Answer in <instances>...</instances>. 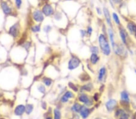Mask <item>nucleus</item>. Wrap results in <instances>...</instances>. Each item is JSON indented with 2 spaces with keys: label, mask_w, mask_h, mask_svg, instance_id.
Returning a JSON list of instances; mask_svg holds the SVG:
<instances>
[{
  "label": "nucleus",
  "mask_w": 136,
  "mask_h": 119,
  "mask_svg": "<svg viewBox=\"0 0 136 119\" xmlns=\"http://www.w3.org/2000/svg\"><path fill=\"white\" fill-rule=\"evenodd\" d=\"M52 30V26H50V25H45V26H44V28H43V30H44V32H46V33L49 32Z\"/></svg>",
  "instance_id": "2f4dec72"
},
{
  "label": "nucleus",
  "mask_w": 136,
  "mask_h": 119,
  "mask_svg": "<svg viewBox=\"0 0 136 119\" xmlns=\"http://www.w3.org/2000/svg\"><path fill=\"white\" fill-rule=\"evenodd\" d=\"M9 34L13 37H18L20 34V26L18 23H15L10 26L9 30Z\"/></svg>",
  "instance_id": "423d86ee"
},
{
  "label": "nucleus",
  "mask_w": 136,
  "mask_h": 119,
  "mask_svg": "<svg viewBox=\"0 0 136 119\" xmlns=\"http://www.w3.org/2000/svg\"><path fill=\"white\" fill-rule=\"evenodd\" d=\"M106 73H107V70L106 68L104 66L101 67L99 69L98 73V76H97V80L100 82L104 81V79L106 77Z\"/></svg>",
  "instance_id": "9d476101"
},
{
  "label": "nucleus",
  "mask_w": 136,
  "mask_h": 119,
  "mask_svg": "<svg viewBox=\"0 0 136 119\" xmlns=\"http://www.w3.org/2000/svg\"><path fill=\"white\" fill-rule=\"evenodd\" d=\"M103 12H104V16H105V21H106V23L109 26V27L112 28L113 27V23H112V19H111V16L110 15V13L109 12L108 9L107 8L104 7L103 9Z\"/></svg>",
  "instance_id": "f8f14e48"
},
{
  "label": "nucleus",
  "mask_w": 136,
  "mask_h": 119,
  "mask_svg": "<svg viewBox=\"0 0 136 119\" xmlns=\"http://www.w3.org/2000/svg\"><path fill=\"white\" fill-rule=\"evenodd\" d=\"M78 99H79V102L83 103L87 106H91L93 104V98L91 97L89 95L86 94L85 93H80V95H79V97H78Z\"/></svg>",
  "instance_id": "20e7f679"
},
{
  "label": "nucleus",
  "mask_w": 136,
  "mask_h": 119,
  "mask_svg": "<svg viewBox=\"0 0 136 119\" xmlns=\"http://www.w3.org/2000/svg\"><path fill=\"white\" fill-rule=\"evenodd\" d=\"M31 31L33 32H38L41 31V27L40 25L36 24L34 25L33 26H31Z\"/></svg>",
  "instance_id": "b1692460"
},
{
  "label": "nucleus",
  "mask_w": 136,
  "mask_h": 119,
  "mask_svg": "<svg viewBox=\"0 0 136 119\" xmlns=\"http://www.w3.org/2000/svg\"><path fill=\"white\" fill-rule=\"evenodd\" d=\"M80 33H81L82 37H84L85 36L87 35V32H86V31H85V30H80Z\"/></svg>",
  "instance_id": "4c0bfd02"
},
{
  "label": "nucleus",
  "mask_w": 136,
  "mask_h": 119,
  "mask_svg": "<svg viewBox=\"0 0 136 119\" xmlns=\"http://www.w3.org/2000/svg\"><path fill=\"white\" fill-rule=\"evenodd\" d=\"M126 29L130 35L135 36L136 34V23L133 21H129L126 24Z\"/></svg>",
  "instance_id": "1a4fd4ad"
},
{
  "label": "nucleus",
  "mask_w": 136,
  "mask_h": 119,
  "mask_svg": "<svg viewBox=\"0 0 136 119\" xmlns=\"http://www.w3.org/2000/svg\"><path fill=\"white\" fill-rule=\"evenodd\" d=\"M108 35L109 40H110V42L112 48H114V46L116 45L117 42L115 40V34H114V32L112 28L109 27L108 28Z\"/></svg>",
  "instance_id": "6e6552de"
},
{
  "label": "nucleus",
  "mask_w": 136,
  "mask_h": 119,
  "mask_svg": "<svg viewBox=\"0 0 136 119\" xmlns=\"http://www.w3.org/2000/svg\"><path fill=\"white\" fill-rule=\"evenodd\" d=\"M54 119H61V112L59 111V110L58 109H55L54 110Z\"/></svg>",
  "instance_id": "cd10ccee"
},
{
  "label": "nucleus",
  "mask_w": 136,
  "mask_h": 119,
  "mask_svg": "<svg viewBox=\"0 0 136 119\" xmlns=\"http://www.w3.org/2000/svg\"><path fill=\"white\" fill-rule=\"evenodd\" d=\"M125 46V45H124L122 42L121 43H117L116 45L114 46V48H113V51L115 54L118 56H120V57L125 55L127 53V50Z\"/></svg>",
  "instance_id": "7ed1b4c3"
},
{
  "label": "nucleus",
  "mask_w": 136,
  "mask_h": 119,
  "mask_svg": "<svg viewBox=\"0 0 136 119\" xmlns=\"http://www.w3.org/2000/svg\"><path fill=\"white\" fill-rule=\"evenodd\" d=\"M120 99L123 102H130V97L128 92L126 90H123L120 92Z\"/></svg>",
  "instance_id": "a211bd4d"
},
{
  "label": "nucleus",
  "mask_w": 136,
  "mask_h": 119,
  "mask_svg": "<svg viewBox=\"0 0 136 119\" xmlns=\"http://www.w3.org/2000/svg\"><path fill=\"white\" fill-rule=\"evenodd\" d=\"M129 115L123 111L122 114L119 115V119H128Z\"/></svg>",
  "instance_id": "7c9ffc66"
},
{
  "label": "nucleus",
  "mask_w": 136,
  "mask_h": 119,
  "mask_svg": "<svg viewBox=\"0 0 136 119\" xmlns=\"http://www.w3.org/2000/svg\"><path fill=\"white\" fill-rule=\"evenodd\" d=\"M42 83L44 84V86H47V87H50L51 85L52 84V82H53L52 79L49 78H47V77L43 78L42 79Z\"/></svg>",
  "instance_id": "4be33fe9"
},
{
  "label": "nucleus",
  "mask_w": 136,
  "mask_h": 119,
  "mask_svg": "<svg viewBox=\"0 0 136 119\" xmlns=\"http://www.w3.org/2000/svg\"><path fill=\"white\" fill-rule=\"evenodd\" d=\"M15 4L18 9H20L22 4V0H15Z\"/></svg>",
  "instance_id": "f704fd0d"
},
{
  "label": "nucleus",
  "mask_w": 136,
  "mask_h": 119,
  "mask_svg": "<svg viewBox=\"0 0 136 119\" xmlns=\"http://www.w3.org/2000/svg\"><path fill=\"white\" fill-rule=\"evenodd\" d=\"M74 97V93H73V92L70 90L67 91V92L64 93V95L61 97V101L62 103H66L69 101V99L73 98Z\"/></svg>",
  "instance_id": "ddd939ff"
},
{
  "label": "nucleus",
  "mask_w": 136,
  "mask_h": 119,
  "mask_svg": "<svg viewBox=\"0 0 136 119\" xmlns=\"http://www.w3.org/2000/svg\"><path fill=\"white\" fill-rule=\"evenodd\" d=\"M30 44H31V43H30V41H26L22 45H24V48L26 50H29V49L30 48Z\"/></svg>",
  "instance_id": "72a5a7b5"
},
{
  "label": "nucleus",
  "mask_w": 136,
  "mask_h": 119,
  "mask_svg": "<svg viewBox=\"0 0 136 119\" xmlns=\"http://www.w3.org/2000/svg\"><path fill=\"white\" fill-rule=\"evenodd\" d=\"M90 50L91 53L98 54L99 53L100 48H99L98 46H93L91 47Z\"/></svg>",
  "instance_id": "bb28decb"
},
{
  "label": "nucleus",
  "mask_w": 136,
  "mask_h": 119,
  "mask_svg": "<svg viewBox=\"0 0 136 119\" xmlns=\"http://www.w3.org/2000/svg\"><path fill=\"white\" fill-rule=\"evenodd\" d=\"M1 8L3 12L5 14H10L12 13V9L8 4L5 2H3L1 3Z\"/></svg>",
  "instance_id": "aec40b11"
},
{
  "label": "nucleus",
  "mask_w": 136,
  "mask_h": 119,
  "mask_svg": "<svg viewBox=\"0 0 136 119\" xmlns=\"http://www.w3.org/2000/svg\"><path fill=\"white\" fill-rule=\"evenodd\" d=\"M80 114L83 119H86L88 117L89 113H90V110L89 108L85 106H82L81 108V110L80 111Z\"/></svg>",
  "instance_id": "f3484780"
},
{
  "label": "nucleus",
  "mask_w": 136,
  "mask_h": 119,
  "mask_svg": "<svg viewBox=\"0 0 136 119\" xmlns=\"http://www.w3.org/2000/svg\"><path fill=\"white\" fill-rule=\"evenodd\" d=\"M100 50L105 56H110L111 54V48L110 43L108 40L106 36L104 33L100 34L98 38Z\"/></svg>",
  "instance_id": "f257e3e1"
},
{
  "label": "nucleus",
  "mask_w": 136,
  "mask_h": 119,
  "mask_svg": "<svg viewBox=\"0 0 136 119\" xmlns=\"http://www.w3.org/2000/svg\"><path fill=\"white\" fill-rule=\"evenodd\" d=\"M80 79H81L82 81H87L89 79V76L87 73H82L80 76Z\"/></svg>",
  "instance_id": "c85d7f7f"
},
{
  "label": "nucleus",
  "mask_w": 136,
  "mask_h": 119,
  "mask_svg": "<svg viewBox=\"0 0 136 119\" xmlns=\"http://www.w3.org/2000/svg\"><path fill=\"white\" fill-rule=\"evenodd\" d=\"M42 108L44 109H46V107H47V105H46V103L45 102H43L42 104Z\"/></svg>",
  "instance_id": "ea45409f"
},
{
  "label": "nucleus",
  "mask_w": 136,
  "mask_h": 119,
  "mask_svg": "<svg viewBox=\"0 0 136 119\" xmlns=\"http://www.w3.org/2000/svg\"><path fill=\"white\" fill-rule=\"evenodd\" d=\"M82 106L80 104L76 102L73 105L72 108H71V110H72V111H73L76 112V113H79V112H80V110H81Z\"/></svg>",
  "instance_id": "5701e85b"
},
{
  "label": "nucleus",
  "mask_w": 136,
  "mask_h": 119,
  "mask_svg": "<svg viewBox=\"0 0 136 119\" xmlns=\"http://www.w3.org/2000/svg\"><path fill=\"white\" fill-rule=\"evenodd\" d=\"M93 31V28L91 27V26L88 27H87V30H86V32H87V35H88L89 36H90L91 35V34H92Z\"/></svg>",
  "instance_id": "473e14b6"
},
{
  "label": "nucleus",
  "mask_w": 136,
  "mask_h": 119,
  "mask_svg": "<svg viewBox=\"0 0 136 119\" xmlns=\"http://www.w3.org/2000/svg\"><path fill=\"white\" fill-rule=\"evenodd\" d=\"M97 11H98V13L99 14H101V10H100V9L99 8H97Z\"/></svg>",
  "instance_id": "a19ab883"
},
{
  "label": "nucleus",
  "mask_w": 136,
  "mask_h": 119,
  "mask_svg": "<svg viewBox=\"0 0 136 119\" xmlns=\"http://www.w3.org/2000/svg\"><path fill=\"white\" fill-rule=\"evenodd\" d=\"M119 34L120 39L121 40V42L123 43L124 45L126 46L128 45V36L129 34L128 31H126L125 28H123L122 27H119Z\"/></svg>",
  "instance_id": "39448f33"
},
{
  "label": "nucleus",
  "mask_w": 136,
  "mask_h": 119,
  "mask_svg": "<svg viewBox=\"0 0 136 119\" xmlns=\"http://www.w3.org/2000/svg\"><path fill=\"white\" fill-rule=\"evenodd\" d=\"M68 86L71 90L74 91L75 92H78L79 91V88L76 87V86L74 85V83H72V82H69L68 83Z\"/></svg>",
  "instance_id": "c756f323"
},
{
  "label": "nucleus",
  "mask_w": 136,
  "mask_h": 119,
  "mask_svg": "<svg viewBox=\"0 0 136 119\" xmlns=\"http://www.w3.org/2000/svg\"><path fill=\"white\" fill-rule=\"evenodd\" d=\"M32 18L34 21L37 23H41L44 19V16L42 12L38 10H36L32 13Z\"/></svg>",
  "instance_id": "0eeeda50"
},
{
  "label": "nucleus",
  "mask_w": 136,
  "mask_h": 119,
  "mask_svg": "<svg viewBox=\"0 0 136 119\" xmlns=\"http://www.w3.org/2000/svg\"><path fill=\"white\" fill-rule=\"evenodd\" d=\"M135 73H136V70H135Z\"/></svg>",
  "instance_id": "c03bdc74"
},
{
  "label": "nucleus",
  "mask_w": 136,
  "mask_h": 119,
  "mask_svg": "<svg viewBox=\"0 0 136 119\" xmlns=\"http://www.w3.org/2000/svg\"><path fill=\"white\" fill-rule=\"evenodd\" d=\"M80 64V60L77 56L73 55L68 62V69L73 70L77 69Z\"/></svg>",
  "instance_id": "f03ea898"
},
{
  "label": "nucleus",
  "mask_w": 136,
  "mask_h": 119,
  "mask_svg": "<svg viewBox=\"0 0 136 119\" xmlns=\"http://www.w3.org/2000/svg\"><path fill=\"white\" fill-rule=\"evenodd\" d=\"M99 60L100 58L99 57L98 54L91 53L90 58H89V61H90V63L91 64V65L97 64L99 61Z\"/></svg>",
  "instance_id": "6ab92c4d"
},
{
  "label": "nucleus",
  "mask_w": 136,
  "mask_h": 119,
  "mask_svg": "<svg viewBox=\"0 0 136 119\" xmlns=\"http://www.w3.org/2000/svg\"><path fill=\"white\" fill-rule=\"evenodd\" d=\"M42 13L46 16H50L54 13V9L52 5L46 4L42 8Z\"/></svg>",
  "instance_id": "4468645a"
},
{
  "label": "nucleus",
  "mask_w": 136,
  "mask_h": 119,
  "mask_svg": "<svg viewBox=\"0 0 136 119\" xmlns=\"http://www.w3.org/2000/svg\"><path fill=\"white\" fill-rule=\"evenodd\" d=\"M37 88H38V92H39V93H42V94L45 93V92H46V88H45V87L44 84H38V87H37Z\"/></svg>",
  "instance_id": "393cba45"
},
{
  "label": "nucleus",
  "mask_w": 136,
  "mask_h": 119,
  "mask_svg": "<svg viewBox=\"0 0 136 119\" xmlns=\"http://www.w3.org/2000/svg\"><path fill=\"white\" fill-rule=\"evenodd\" d=\"M93 90V84L91 82L87 83L83 86H82L80 88V91L81 93H89Z\"/></svg>",
  "instance_id": "2eb2a0df"
},
{
  "label": "nucleus",
  "mask_w": 136,
  "mask_h": 119,
  "mask_svg": "<svg viewBox=\"0 0 136 119\" xmlns=\"http://www.w3.org/2000/svg\"><path fill=\"white\" fill-rule=\"evenodd\" d=\"M123 111V110L122 109H119V110H117V111L115 112V117H119V115L122 114V112Z\"/></svg>",
  "instance_id": "c9c22d12"
},
{
  "label": "nucleus",
  "mask_w": 136,
  "mask_h": 119,
  "mask_svg": "<svg viewBox=\"0 0 136 119\" xmlns=\"http://www.w3.org/2000/svg\"></svg>",
  "instance_id": "a18cd8bd"
},
{
  "label": "nucleus",
  "mask_w": 136,
  "mask_h": 119,
  "mask_svg": "<svg viewBox=\"0 0 136 119\" xmlns=\"http://www.w3.org/2000/svg\"><path fill=\"white\" fill-rule=\"evenodd\" d=\"M26 111V106L23 105H19L15 109V114L17 115H21Z\"/></svg>",
  "instance_id": "dca6fc26"
},
{
  "label": "nucleus",
  "mask_w": 136,
  "mask_h": 119,
  "mask_svg": "<svg viewBox=\"0 0 136 119\" xmlns=\"http://www.w3.org/2000/svg\"><path fill=\"white\" fill-rule=\"evenodd\" d=\"M47 119H52L51 117H48Z\"/></svg>",
  "instance_id": "79ce46f5"
},
{
  "label": "nucleus",
  "mask_w": 136,
  "mask_h": 119,
  "mask_svg": "<svg viewBox=\"0 0 136 119\" xmlns=\"http://www.w3.org/2000/svg\"><path fill=\"white\" fill-rule=\"evenodd\" d=\"M112 1H113L114 3H115V4H119L123 0H112Z\"/></svg>",
  "instance_id": "58836bf2"
},
{
  "label": "nucleus",
  "mask_w": 136,
  "mask_h": 119,
  "mask_svg": "<svg viewBox=\"0 0 136 119\" xmlns=\"http://www.w3.org/2000/svg\"><path fill=\"white\" fill-rule=\"evenodd\" d=\"M93 98V99L95 100L96 101H98L99 99V93H97V92L95 93V94L94 95Z\"/></svg>",
  "instance_id": "e433bc0d"
},
{
  "label": "nucleus",
  "mask_w": 136,
  "mask_h": 119,
  "mask_svg": "<svg viewBox=\"0 0 136 119\" xmlns=\"http://www.w3.org/2000/svg\"><path fill=\"white\" fill-rule=\"evenodd\" d=\"M117 105V101L116 100L114 99H110L106 102L105 106L108 111H111L116 107Z\"/></svg>",
  "instance_id": "9b49d317"
},
{
  "label": "nucleus",
  "mask_w": 136,
  "mask_h": 119,
  "mask_svg": "<svg viewBox=\"0 0 136 119\" xmlns=\"http://www.w3.org/2000/svg\"><path fill=\"white\" fill-rule=\"evenodd\" d=\"M112 18H113V19L114 22L115 23V24L116 25H117L118 27H120L121 25V21L120 20L119 17L117 15V14L115 13H113L112 14Z\"/></svg>",
  "instance_id": "412c9836"
},
{
  "label": "nucleus",
  "mask_w": 136,
  "mask_h": 119,
  "mask_svg": "<svg viewBox=\"0 0 136 119\" xmlns=\"http://www.w3.org/2000/svg\"><path fill=\"white\" fill-rule=\"evenodd\" d=\"M134 36H135V38H136V34H135Z\"/></svg>",
  "instance_id": "37998d69"
},
{
  "label": "nucleus",
  "mask_w": 136,
  "mask_h": 119,
  "mask_svg": "<svg viewBox=\"0 0 136 119\" xmlns=\"http://www.w3.org/2000/svg\"><path fill=\"white\" fill-rule=\"evenodd\" d=\"M33 105L31 104H27L26 106V112L27 114H30L31 112L33 111Z\"/></svg>",
  "instance_id": "a878e982"
}]
</instances>
